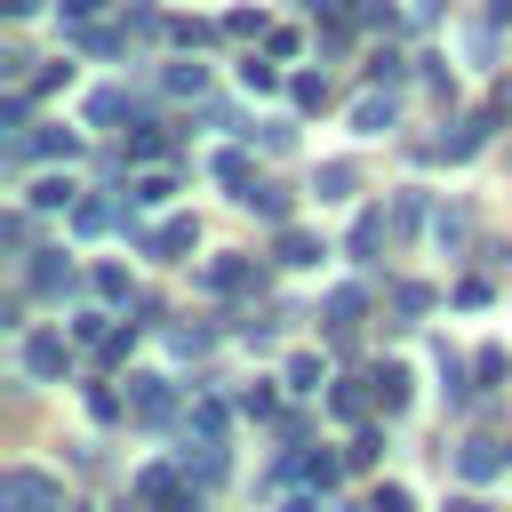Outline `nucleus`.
I'll return each mask as SVG.
<instances>
[{
	"label": "nucleus",
	"mask_w": 512,
	"mask_h": 512,
	"mask_svg": "<svg viewBox=\"0 0 512 512\" xmlns=\"http://www.w3.org/2000/svg\"><path fill=\"white\" fill-rule=\"evenodd\" d=\"M448 512H480V504H472V496H464V504H448Z\"/></svg>",
	"instance_id": "6e6552de"
},
{
	"label": "nucleus",
	"mask_w": 512,
	"mask_h": 512,
	"mask_svg": "<svg viewBox=\"0 0 512 512\" xmlns=\"http://www.w3.org/2000/svg\"><path fill=\"white\" fill-rule=\"evenodd\" d=\"M168 192H176V184H168V176H144V184H136V208H160V200H168Z\"/></svg>",
	"instance_id": "7ed1b4c3"
},
{
	"label": "nucleus",
	"mask_w": 512,
	"mask_h": 512,
	"mask_svg": "<svg viewBox=\"0 0 512 512\" xmlns=\"http://www.w3.org/2000/svg\"><path fill=\"white\" fill-rule=\"evenodd\" d=\"M128 408H136V416H168V392H160V376H136Z\"/></svg>",
	"instance_id": "f03ea898"
},
{
	"label": "nucleus",
	"mask_w": 512,
	"mask_h": 512,
	"mask_svg": "<svg viewBox=\"0 0 512 512\" xmlns=\"http://www.w3.org/2000/svg\"><path fill=\"white\" fill-rule=\"evenodd\" d=\"M96 8H104V0H64V16H72V24H88Z\"/></svg>",
	"instance_id": "423d86ee"
},
{
	"label": "nucleus",
	"mask_w": 512,
	"mask_h": 512,
	"mask_svg": "<svg viewBox=\"0 0 512 512\" xmlns=\"http://www.w3.org/2000/svg\"><path fill=\"white\" fill-rule=\"evenodd\" d=\"M8 512H64V488L56 480H40V472H8Z\"/></svg>",
	"instance_id": "f257e3e1"
},
{
	"label": "nucleus",
	"mask_w": 512,
	"mask_h": 512,
	"mask_svg": "<svg viewBox=\"0 0 512 512\" xmlns=\"http://www.w3.org/2000/svg\"><path fill=\"white\" fill-rule=\"evenodd\" d=\"M24 360H32V368H40V376H48V368H64V344H48V336H40V344H32V352H24Z\"/></svg>",
	"instance_id": "20e7f679"
},
{
	"label": "nucleus",
	"mask_w": 512,
	"mask_h": 512,
	"mask_svg": "<svg viewBox=\"0 0 512 512\" xmlns=\"http://www.w3.org/2000/svg\"><path fill=\"white\" fill-rule=\"evenodd\" d=\"M0 8H8V16H32V8H40V0H0Z\"/></svg>",
	"instance_id": "0eeeda50"
},
{
	"label": "nucleus",
	"mask_w": 512,
	"mask_h": 512,
	"mask_svg": "<svg viewBox=\"0 0 512 512\" xmlns=\"http://www.w3.org/2000/svg\"><path fill=\"white\" fill-rule=\"evenodd\" d=\"M376 512H408V496L400 488H376Z\"/></svg>",
	"instance_id": "39448f33"
}]
</instances>
